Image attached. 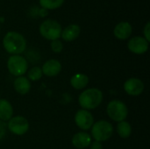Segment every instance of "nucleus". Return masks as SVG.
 Listing matches in <instances>:
<instances>
[{"label":"nucleus","mask_w":150,"mask_h":149,"mask_svg":"<svg viewBox=\"0 0 150 149\" xmlns=\"http://www.w3.org/2000/svg\"><path fill=\"white\" fill-rule=\"evenodd\" d=\"M124 90L130 96H139L143 92L144 83L142 80L132 77L124 83Z\"/></svg>","instance_id":"nucleus-10"},{"label":"nucleus","mask_w":150,"mask_h":149,"mask_svg":"<svg viewBox=\"0 0 150 149\" xmlns=\"http://www.w3.org/2000/svg\"><path fill=\"white\" fill-rule=\"evenodd\" d=\"M42 73L49 77H53V76H56L57 75H59V73L62 70V65L61 62L55 59H51L47 61L43 66H42Z\"/></svg>","instance_id":"nucleus-11"},{"label":"nucleus","mask_w":150,"mask_h":149,"mask_svg":"<svg viewBox=\"0 0 150 149\" xmlns=\"http://www.w3.org/2000/svg\"><path fill=\"white\" fill-rule=\"evenodd\" d=\"M80 26L76 24H70L62 31V38L66 41H73L80 35Z\"/></svg>","instance_id":"nucleus-14"},{"label":"nucleus","mask_w":150,"mask_h":149,"mask_svg":"<svg viewBox=\"0 0 150 149\" xmlns=\"http://www.w3.org/2000/svg\"><path fill=\"white\" fill-rule=\"evenodd\" d=\"M107 115L116 122L124 121L128 115V109L125 103L120 100H112L107 105Z\"/></svg>","instance_id":"nucleus-5"},{"label":"nucleus","mask_w":150,"mask_h":149,"mask_svg":"<svg viewBox=\"0 0 150 149\" xmlns=\"http://www.w3.org/2000/svg\"><path fill=\"white\" fill-rule=\"evenodd\" d=\"M6 133V125L4 121L0 120V140H2Z\"/></svg>","instance_id":"nucleus-23"},{"label":"nucleus","mask_w":150,"mask_h":149,"mask_svg":"<svg viewBox=\"0 0 150 149\" xmlns=\"http://www.w3.org/2000/svg\"><path fill=\"white\" fill-rule=\"evenodd\" d=\"M4 49L11 54H20L25 50L26 40L25 37L17 32H8L3 40Z\"/></svg>","instance_id":"nucleus-1"},{"label":"nucleus","mask_w":150,"mask_h":149,"mask_svg":"<svg viewBox=\"0 0 150 149\" xmlns=\"http://www.w3.org/2000/svg\"><path fill=\"white\" fill-rule=\"evenodd\" d=\"M7 68L9 72L15 76H22L28 68V63L24 56L19 54L11 55L7 61Z\"/></svg>","instance_id":"nucleus-6"},{"label":"nucleus","mask_w":150,"mask_h":149,"mask_svg":"<svg viewBox=\"0 0 150 149\" xmlns=\"http://www.w3.org/2000/svg\"><path fill=\"white\" fill-rule=\"evenodd\" d=\"M40 4L44 9H56L62 6L64 0H39Z\"/></svg>","instance_id":"nucleus-19"},{"label":"nucleus","mask_w":150,"mask_h":149,"mask_svg":"<svg viewBox=\"0 0 150 149\" xmlns=\"http://www.w3.org/2000/svg\"><path fill=\"white\" fill-rule=\"evenodd\" d=\"M43 76L42 70L40 67H33L28 71V80L38 81Z\"/></svg>","instance_id":"nucleus-20"},{"label":"nucleus","mask_w":150,"mask_h":149,"mask_svg":"<svg viewBox=\"0 0 150 149\" xmlns=\"http://www.w3.org/2000/svg\"><path fill=\"white\" fill-rule=\"evenodd\" d=\"M51 48H52V50L54 53H60L63 49V44H62V42L59 39L52 40V42H51Z\"/></svg>","instance_id":"nucleus-21"},{"label":"nucleus","mask_w":150,"mask_h":149,"mask_svg":"<svg viewBox=\"0 0 150 149\" xmlns=\"http://www.w3.org/2000/svg\"><path fill=\"white\" fill-rule=\"evenodd\" d=\"M13 109L9 101L6 99H0V120L9 121L12 118Z\"/></svg>","instance_id":"nucleus-16"},{"label":"nucleus","mask_w":150,"mask_h":149,"mask_svg":"<svg viewBox=\"0 0 150 149\" xmlns=\"http://www.w3.org/2000/svg\"><path fill=\"white\" fill-rule=\"evenodd\" d=\"M117 133L119 134V136L120 138L123 139H127L131 135L132 133V127L130 126V124L127 121H121L119 122L118 126H117Z\"/></svg>","instance_id":"nucleus-18"},{"label":"nucleus","mask_w":150,"mask_h":149,"mask_svg":"<svg viewBox=\"0 0 150 149\" xmlns=\"http://www.w3.org/2000/svg\"><path fill=\"white\" fill-rule=\"evenodd\" d=\"M132 31L133 28L131 24L127 21H122L117 24V25L114 27L113 33L119 40H127L131 35Z\"/></svg>","instance_id":"nucleus-12"},{"label":"nucleus","mask_w":150,"mask_h":149,"mask_svg":"<svg viewBox=\"0 0 150 149\" xmlns=\"http://www.w3.org/2000/svg\"><path fill=\"white\" fill-rule=\"evenodd\" d=\"M91 143V136L87 133H77L72 138V144L76 148L84 149Z\"/></svg>","instance_id":"nucleus-13"},{"label":"nucleus","mask_w":150,"mask_h":149,"mask_svg":"<svg viewBox=\"0 0 150 149\" xmlns=\"http://www.w3.org/2000/svg\"><path fill=\"white\" fill-rule=\"evenodd\" d=\"M90 146V149H103V146L99 141H93L92 143H91Z\"/></svg>","instance_id":"nucleus-24"},{"label":"nucleus","mask_w":150,"mask_h":149,"mask_svg":"<svg viewBox=\"0 0 150 149\" xmlns=\"http://www.w3.org/2000/svg\"><path fill=\"white\" fill-rule=\"evenodd\" d=\"M62 26L56 20L54 19H46L40 25V34L47 40H54L61 37L62 34Z\"/></svg>","instance_id":"nucleus-4"},{"label":"nucleus","mask_w":150,"mask_h":149,"mask_svg":"<svg viewBox=\"0 0 150 149\" xmlns=\"http://www.w3.org/2000/svg\"><path fill=\"white\" fill-rule=\"evenodd\" d=\"M7 126L10 132L13 134L23 135L29 129V122L22 116H16L9 120Z\"/></svg>","instance_id":"nucleus-7"},{"label":"nucleus","mask_w":150,"mask_h":149,"mask_svg":"<svg viewBox=\"0 0 150 149\" xmlns=\"http://www.w3.org/2000/svg\"><path fill=\"white\" fill-rule=\"evenodd\" d=\"M128 49L136 54H142L149 49V41L142 36H135L129 40L127 43Z\"/></svg>","instance_id":"nucleus-9"},{"label":"nucleus","mask_w":150,"mask_h":149,"mask_svg":"<svg viewBox=\"0 0 150 149\" xmlns=\"http://www.w3.org/2000/svg\"><path fill=\"white\" fill-rule=\"evenodd\" d=\"M112 125L105 120H100L93 124L91 126V135L96 141H105L113 134Z\"/></svg>","instance_id":"nucleus-3"},{"label":"nucleus","mask_w":150,"mask_h":149,"mask_svg":"<svg viewBox=\"0 0 150 149\" xmlns=\"http://www.w3.org/2000/svg\"><path fill=\"white\" fill-rule=\"evenodd\" d=\"M13 86L15 90L21 95L27 94L31 90V83L28 80V78L25 76L17 77L13 83Z\"/></svg>","instance_id":"nucleus-15"},{"label":"nucleus","mask_w":150,"mask_h":149,"mask_svg":"<svg viewBox=\"0 0 150 149\" xmlns=\"http://www.w3.org/2000/svg\"><path fill=\"white\" fill-rule=\"evenodd\" d=\"M75 122L82 130H89L94 124L92 114L87 110H79L75 115Z\"/></svg>","instance_id":"nucleus-8"},{"label":"nucleus","mask_w":150,"mask_h":149,"mask_svg":"<svg viewBox=\"0 0 150 149\" xmlns=\"http://www.w3.org/2000/svg\"><path fill=\"white\" fill-rule=\"evenodd\" d=\"M103 101V93L97 88L87 89L79 96L78 102L83 110H93L100 105Z\"/></svg>","instance_id":"nucleus-2"},{"label":"nucleus","mask_w":150,"mask_h":149,"mask_svg":"<svg viewBox=\"0 0 150 149\" xmlns=\"http://www.w3.org/2000/svg\"><path fill=\"white\" fill-rule=\"evenodd\" d=\"M149 32H150V23L149 22H148V23L146 24V25H145L144 29H143V33H144V38H145L149 42V40H150Z\"/></svg>","instance_id":"nucleus-22"},{"label":"nucleus","mask_w":150,"mask_h":149,"mask_svg":"<svg viewBox=\"0 0 150 149\" xmlns=\"http://www.w3.org/2000/svg\"><path fill=\"white\" fill-rule=\"evenodd\" d=\"M89 83V77L84 74H76L70 79L71 86L76 90H82Z\"/></svg>","instance_id":"nucleus-17"}]
</instances>
